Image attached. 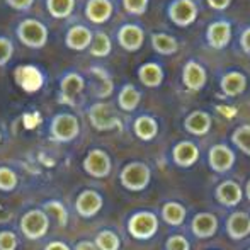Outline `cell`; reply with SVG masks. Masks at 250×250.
<instances>
[{"label":"cell","instance_id":"6da1fadb","mask_svg":"<svg viewBox=\"0 0 250 250\" xmlns=\"http://www.w3.org/2000/svg\"><path fill=\"white\" fill-rule=\"evenodd\" d=\"M17 38L24 46L40 50L48 41V27L38 19H24L17 26Z\"/></svg>","mask_w":250,"mask_h":250},{"label":"cell","instance_id":"7a4b0ae2","mask_svg":"<svg viewBox=\"0 0 250 250\" xmlns=\"http://www.w3.org/2000/svg\"><path fill=\"white\" fill-rule=\"evenodd\" d=\"M199 7L194 0H172L167 7V16L177 27H189L196 22Z\"/></svg>","mask_w":250,"mask_h":250},{"label":"cell","instance_id":"3957f363","mask_svg":"<svg viewBox=\"0 0 250 250\" xmlns=\"http://www.w3.org/2000/svg\"><path fill=\"white\" fill-rule=\"evenodd\" d=\"M16 83L26 92H38L44 83V75L38 66L33 65H21L14 72Z\"/></svg>","mask_w":250,"mask_h":250},{"label":"cell","instance_id":"277c9868","mask_svg":"<svg viewBox=\"0 0 250 250\" xmlns=\"http://www.w3.org/2000/svg\"><path fill=\"white\" fill-rule=\"evenodd\" d=\"M208 82V72L199 62L189 60L182 68V83L191 92H199Z\"/></svg>","mask_w":250,"mask_h":250},{"label":"cell","instance_id":"5b68a950","mask_svg":"<svg viewBox=\"0 0 250 250\" xmlns=\"http://www.w3.org/2000/svg\"><path fill=\"white\" fill-rule=\"evenodd\" d=\"M206 41L213 50H225L231 41V22L230 21H214L206 29Z\"/></svg>","mask_w":250,"mask_h":250},{"label":"cell","instance_id":"8992f818","mask_svg":"<svg viewBox=\"0 0 250 250\" xmlns=\"http://www.w3.org/2000/svg\"><path fill=\"white\" fill-rule=\"evenodd\" d=\"M118 43L123 50L129 53L142 50L145 43V31L138 24H125L118 31Z\"/></svg>","mask_w":250,"mask_h":250},{"label":"cell","instance_id":"52a82bcc","mask_svg":"<svg viewBox=\"0 0 250 250\" xmlns=\"http://www.w3.org/2000/svg\"><path fill=\"white\" fill-rule=\"evenodd\" d=\"M51 133L60 142H68L79 135V121L72 114H60L53 119Z\"/></svg>","mask_w":250,"mask_h":250},{"label":"cell","instance_id":"ba28073f","mask_svg":"<svg viewBox=\"0 0 250 250\" xmlns=\"http://www.w3.org/2000/svg\"><path fill=\"white\" fill-rule=\"evenodd\" d=\"M89 118L94 128L101 129V131H104V129H112V128H116V126H119L118 118H116L114 112H112L111 105H107V104H94L89 111Z\"/></svg>","mask_w":250,"mask_h":250},{"label":"cell","instance_id":"9c48e42d","mask_svg":"<svg viewBox=\"0 0 250 250\" xmlns=\"http://www.w3.org/2000/svg\"><path fill=\"white\" fill-rule=\"evenodd\" d=\"M220 89L227 97L240 96V94H244L245 89H247V77H245L242 72H238V70L227 72L223 77H221Z\"/></svg>","mask_w":250,"mask_h":250},{"label":"cell","instance_id":"30bf717a","mask_svg":"<svg viewBox=\"0 0 250 250\" xmlns=\"http://www.w3.org/2000/svg\"><path fill=\"white\" fill-rule=\"evenodd\" d=\"M123 184L129 189H143L148 184L150 172L143 164H131L123 170Z\"/></svg>","mask_w":250,"mask_h":250},{"label":"cell","instance_id":"8fae6325","mask_svg":"<svg viewBox=\"0 0 250 250\" xmlns=\"http://www.w3.org/2000/svg\"><path fill=\"white\" fill-rule=\"evenodd\" d=\"M92 38H94V34L89 27L73 26V27H70V31L66 33L65 44H66V48H70V50H73V51H83L90 46Z\"/></svg>","mask_w":250,"mask_h":250},{"label":"cell","instance_id":"7c38bea8","mask_svg":"<svg viewBox=\"0 0 250 250\" xmlns=\"http://www.w3.org/2000/svg\"><path fill=\"white\" fill-rule=\"evenodd\" d=\"M112 2L111 0H89L85 3V17L94 24H104L112 16Z\"/></svg>","mask_w":250,"mask_h":250},{"label":"cell","instance_id":"4fadbf2b","mask_svg":"<svg viewBox=\"0 0 250 250\" xmlns=\"http://www.w3.org/2000/svg\"><path fill=\"white\" fill-rule=\"evenodd\" d=\"M129 230L136 238H148L157 230V218L150 213H140L129 223Z\"/></svg>","mask_w":250,"mask_h":250},{"label":"cell","instance_id":"5bb4252c","mask_svg":"<svg viewBox=\"0 0 250 250\" xmlns=\"http://www.w3.org/2000/svg\"><path fill=\"white\" fill-rule=\"evenodd\" d=\"M164 77H165V73H164L162 65H158V63H155V62L143 63V65L138 68L140 82H142L145 87H150V89L160 87L162 82H164Z\"/></svg>","mask_w":250,"mask_h":250},{"label":"cell","instance_id":"9a60e30c","mask_svg":"<svg viewBox=\"0 0 250 250\" xmlns=\"http://www.w3.org/2000/svg\"><path fill=\"white\" fill-rule=\"evenodd\" d=\"M184 128L188 129L191 135H196V136L206 135L211 128V116L204 111H192L191 114L186 118Z\"/></svg>","mask_w":250,"mask_h":250},{"label":"cell","instance_id":"2e32d148","mask_svg":"<svg viewBox=\"0 0 250 250\" xmlns=\"http://www.w3.org/2000/svg\"><path fill=\"white\" fill-rule=\"evenodd\" d=\"M83 165H85V170L89 172V174L96 175V177H104V175H107L109 168H111L109 157L101 150L90 151Z\"/></svg>","mask_w":250,"mask_h":250},{"label":"cell","instance_id":"e0dca14e","mask_svg":"<svg viewBox=\"0 0 250 250\" xmlns=\"http://www.w3.org/2000/svg\"><path fill=\"white\" fill-rule=\"evenodd\" d=\"M46 218H44L43 213H38V211H33V213L26 214L22 220V230L27 237L31 238H38L46 231Z\"/></svg>","mask_w":250,"mask_h":250},{"label":"cell","instance_id":"ac0fdd59","mask_svg":"<svg viewBox=\"0 0 250 250\" xmlns=\"http://www.w3.org/2000/svg\"><path fill=\"white\" fill-rule=\"evenodd\" d=\"M151 48L158 55L170 56L179 51V43L174 36L167 33H153L151 34Z\"/></svg>","mask_w":250,"mask_h":250},{"label":"cell","instance_id":"d6986e66","mask_svg":"<svg viewBox=\"0 0 250 250\" xmlns=\"http://www.w3.org/2000/svg\"><path fill=\"white\" fill-rule=\"evenodd\" d=\"M209 164L214 170L225 172L233 165V153L228 146L225 145H216L209 151Z\"/></svg>","mask_w":250,"mask_h":250},{"label":"cell","instance_id":"ffe728a7","mask_svg":"<svg viewBox=\"0 0 250 250\" xmlns=\"http://www.w3.org/2000/svg\"><path fill=\"white\" fill-rule=\"evenodd\" d=\"M83 79L80 73L77 72H70L66 73L65 77L62 79V82H60V89H62V96L66 97L68 101H72L75 96H79L80 92L83 90Z\"/></svg>","mask_w":250,"mask_h":250},{"label":"cell","instance_id":"44dd1931","mask_svg":"<svg viewBox=\"0 0 250 250\" xmlns=\"http://www.w3.org/2000/svg\"><path fill=\"white\" fill-rule=\"evenodd\" d=\"M199 150L194 143L191 142H181L174 148V160L182 167H189L198 160Z\"/></svg>","mask_w":250,"mask_h":250},{"label":"cell","instance_id":"7402d4cb","mask_svg":"<svg viewBox=\"0 0 250 250\" xmlns=\"http://www.w3.org/2000/svg\"><path fill=\"white\" fill-rule=\"evenodd\" d=\"M140 99H142V94L138 92V89L135 85H131V83H126L119 90L118 104L123 111H135L140 104Z\"/></svg>","mask_w":250,"mask_h":250},{"label":"cell","instance_id":"603a6c76","mask_svg":"<svg viewBox=\"0 0 250 250\" xmlns=\"http://www.w3.org/2000/svg\"><path fill=\"white\" fill-rule=\"evenodd\" d=\"M90 55L96 56V58H105L109 56V53L112 51V43H111V38L107 36L105 33H99L94 34L92 38V43H90Z\"/></svg>","mask_w":250,"mask_h":250},{"label":"cell","instance_id":"cb8c5ba5","mask_svg":"<svg viewBox=\"0 0 250 250\" xmlns=\"http://www.w3.org/2000/svg\"><path fill=\"white\" fill-rule=\"evenodd\" d=\"M228 231L233 238H242L250 233V218L244 213H237L228 221Z\"/></svg>","mask_w":250,"mask_h":250},{"label":"cell","instance_id":"d4e9b609","mask_svg":"<svg viewBox=\"0 0 250 250\" xmlns=\"http://www.w3.org/2000/svg\"><path fill=\"white\" fill-rule=\"evenodd\" d=\"M157 131H158L157 121L153 118H150V116H142V118H138L135 121V133L138 135V138L145 140V142L155 138Z\"/></svg>","mask_w":250,"mask_h":250},{"label":"cell","instance_id":"484cf974","mask_svg":"<svg viewBox=\"0 0 250 250\" xmlns=\"http://www.w3.org/2000/svg\"><path fill=\"white\" fill-rule=\"evenodd\" d=\"M46 9L55 19H65L75 9V0H46Z\"/></svg>","mask_w":250,"mask_h":250},{"label":"cell","instance_id":"4316f807","mask_svg":"<svg viewBox=\"0 0 250 250\" xmlns=\"http://www.w3.org/2000/svg\"><path fill=\"white\" fill-rule=\"evenodd\" d=\"M192 230L198 237H209L216 231V218L211 214H199L192 221Z\"/></svg>","mask_w":250,"mask_h":250},{"label":"cell","instance_id":"83f0119b","mask_svg":"<svg viewBox=\"0 0 250 250\" xmlns=\"http://www.w3.org/2000/svg\"><path fill=\"white\" fill-rule=\"evenodd\" d=\"M218 198L223 204H228V206H233L237 204L238 201L242 199V191L235 182L228 181V182H223L218 189Z\"/></svg>","mask_w":250,"mask_h":250},{"label":"cell","instance_id":"f1b7e54d","mask_svg":"<svg viewBox=\"0 0 250 250\" xmlns=\"http://www.w3.org/2000/svg\"><path fill=\"white\" fill-rule=\"evenodd\" d=\"M77 208L82 214L85 216H90L94 214L97 209L101 208V198L96 194V192H83L82 196L79 198V203H77Z\"/></svg>","mask_w":250,"mask_h":250},{"label":"cell","instance_id":"f546056e","mask_svg":"<svg viewBox=\"0 0 250 250\" xmlns=\"http://www.w3.org/2000/svg\"><path fill=\"white\" fill-rule=\"evenodd\" d=\"M184 216H186V211L181 204H175V203H168L165 204L164 208V218L167 223L170 225H181L184 221Z\"/></svg>","mask_w":250,"mask_h":250},{"label":"cell","instance_id":"4dcf8cb0","mask_svg":"<svg viewBox=\"0 0 250 250\" xmlns=\"http://www.w3.org/2000/svg\"><path fill=\"white\" fill-rule=\"evenodd\" d=\"M231 140H233V143L244 151V153L250 155V125H244L235 129Z\"/></svg>","mask_w":250,"mask_h":250},{"label":"cell","instance_id":"1f68e13d","mask_svg":"<svg viewBox=\"0 0 250 250\" xmlns=\"http://www.w3.org/2000/svg\"><path fill=\"white\" fill-rule=\"evenodd\" d=\"M150 0H123V7L131 16H143L148 10Z\"/></svg>","mask_w":250,"mask_h":250},{"label":"cell","instance_id":"d6a6232c","mask_svg":"<svg viewBox=\"0 0 250 250\" xmlns=\"http://www.w3.org/2000/svg\"><path fill=\"white\" fill-rule=\"evenodd\" d=\"M92 73H96L97 77L102 80V89L97 92V96L99 97H107L109 94L112 92V80L111 77L107 75V72H105L104 68H97V66H92Z\"/></svg>","mask_w":250,"mask_h":250},{"label":"cell","instance_id":"836d02e7","mask_svg":"<svg viewBox=\"0 0 250 250\" xmlns=\"http://www.w3.org/2000/svg\"><path fill=\"white\" fill-rule=\"evenodd\" d=\"M14 55V43L9 38L0 36V66L7 65Z\"/></svg>","mask_w":250,"mask_h":250},{"label":"cell","instance_id":"e575fe53","mask_svg":"<svg viewBox=\"0 0 250 250\" xmlns=\"http://www.w3.org/2000/svg\"><path fill=\"white\" fill-rule=\"evenodd\" d=\"M97 244H99V247L102 250H116L119 242H118V238H116V235H112L111 231H104V233H101L99 238H97Z\"/></svg>","mask_w":250,"mask_h":250},{"label":"cell","instance_id":"d590c367","mask_svg":"<svg viewBox=\"0 0 250 250\" xmlns=\"http://www.w3.org/2000/svg\"><path fill=\"white\" fill-rule=\"evenodd\" d=\"M16 186V175L9 168H0V188L12 189Z\"/></svg>","mask_w":250,"mask_h":250},{"label":"cell","instance_id":"8d00e7d4","mask_svg":"<svg viewBox=\"0 0 250 250\" xmlns=\"http://www.w3.org/2000/svg\"><path fill=\"white\" fill-rule=\"evenodd\" d=\"M16 249V237L12 233L0 235V250H14Z\"/></svg>","mask_w":250,"mask_h":250},{"label":"cell","instance_id":"74e56055","mask_svg":"<svg viewBox=\"0 0 250 250\" xmlns=\"http://www.w3.org/2000/svg\"><path fill=\"white\" fill-rule=\"evenodd\" d=\"M168 250H189V244L182 237H172L167 244Z\"/></svg>","mask_w":250,"mask_h":250},{"label":"cell","instance_id":"f35d334b","mask_svg":"<svg viewBox=\"0 0 250 250\" xmlns=\"http://www.w3.org/2000/svg\"><path fill=\"white\" fill-rule=\"evenodd\" d=\"M7 5L12 7L16 10H27L34 3V0H5Z\"/></svg>","mask_w":250,"mask_h":250},{"label":"cell","instance_id":"ab89813d","mask_svg":"<svg viewBox=\"0 0 250 250\" xmlns=\"http://www.w3.org/2000/svg\"><path fill=\"white\" fill-rule=\"evenodd\" d=\"M240 48H242V51H244L245 55L250 56V26L245 27V29L242 31V34H240Z\"/></svg>","mask_w":250,"mask_h":250},{"label":"cell","instance_id":"60d3db41","mask_svg":"<svg viewBox=\"0 0 250 250\" xmlns=\"http://www.w3.org/2000/svg\"><path fill=\"white\" fill-rule=\"evenodd\" d=\"M208 5L211 7L213 10H227L228 7L231 5V0H206Z\"/></svg>","mask_w":250,"mask_h":250},{"label":"cell","instance_id":"b9f144b4","mask_svg":"<svg viewBox=\"0 0 250 250\" xmlns=\"http://www.w3.org/2000/svg\"><path fill=\"white\" fill-rule=\"evenodd\" d=\"M46 250H68L63 244H51Z\"/></svg>","mask_w":250,"mask_h":250},{"label":"cell","instance_id":"7bdbcfd3","mask_svg":"<svg viewBox=\"0 0 250 250\" xmlns=\"http://www.w3.org/2000/svg\"><path fill=\"white\" fill-rule=\"evenodd\" d=\"M77 250H96V247H94L92 244H82V245H79Z\"/></svg>","mask_w":250,"mask_h":250},{"label":"cell","instance_id":"ee69618b","mask_svg":"<svg viewBox=\"0 0 250 250\" xmlns=\"http://www.w3.org/2000/svg\"><path fill=\"white\" fill-rule=\"evenodd\" d=\"M0 213H3V211L0 209ZM0 220H7V216H3V214H2V216H0Z\"/></svg>","mask_w":250,"mask_h":250},{"label":"cell","instance_id":"f6af8a7d","mask_svg":"<svg viewBox=\"0 0 250 250\" xmlns=\"http://www.w3.org/2000/svg\"><path fill=\"white\" fill-rule=\"evenodd\" d=\"M247 192H249V198H250V182H249V186H247Z\"/></svg>","mask_w":250,"mask_h":250}]
</instances>
